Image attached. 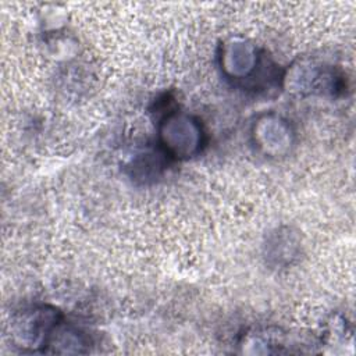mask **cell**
<instances>
[{
    "label": "cell",
    "mask_w": 356,
    "mask_h": 356,
    "mask_svg": "<svg viewBox=\"0 0 356 356\" xmlns=\"http://www.w3.org/2000/svg\"><path fill=\"white\" fill-rule=\"evenodd\" d=\"M61 324V314L49 306L25 309L14 316L11 334L24 352H47L49 342Z\"/></svg>",
    "instance_id": "6da1fadb"
},
{
    "label": "cell",
    "mask_w": 356,
    "mask_h": 356,
    "mask_svg": "<svg viewBox=\"0 0 356 356\" xmlns=\"http://www.w3.org/2000/svg\"><path fill=\"white\" fill-rule=\"evenodd\" d=\"M160 149L171 159H189L203 146L200 122L184 113L171 111L164 115L159 127Z\"/></svg>",
    "instance_id": "7a4b0ae2"
},
{
    "label": "cell",
    "mask_w": 356,
    "mask_h": 356,
    "mask_svg": "<svg viewBox=\"0 0 356 356\" xmlns=\"http://www.w3.org/2000/svg\"><path fill=\"white\" fill-rule=\"evenodd\" d=\"M220 64L228 79L253 82L252 76L261 67V54L257 47L242 40H232L221 47Z\"/></svg>",
    "instance_id": "3957f363"
},
{
    "label": "cell",
    "mask_w": 356,
    "mask_h": 356,
    "mask_svg": "<svg viewBox=\"0 0 356 356\" xmlns=\"http://www.w3.org/2000/svg\"><path fill=\"white\" fill-rule=\"evenodd\" d=\"M292 129L289 124L275 115H264L253 127L256 146L267 156H281L292 146Z\"/></svg>",
    "instance_id": "277c9868"
}]
</instances>
